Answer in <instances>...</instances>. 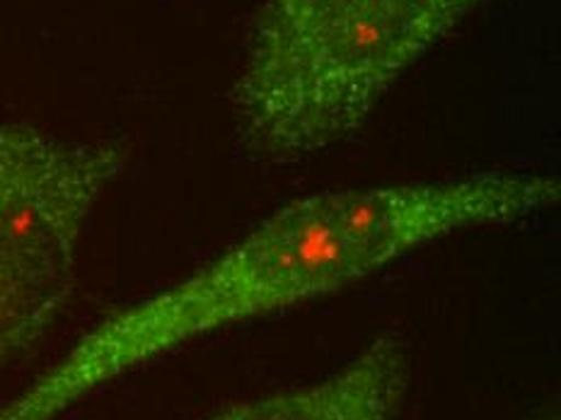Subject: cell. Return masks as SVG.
Returning a JSON list of instances; mask_svg holds the SVG:
<instances>
[{
	"label": "cell",
	"mask_w": 561,
	"mask_h": 420,
	"mask_svg": "<svg viewBox=\"0 0 561 420\" xmlns=\"http://www.w3.org/2000/svg\"><path fill=\"white\" fill-rule=\"evenodd\" d=\"M407 384V348L382 336L332 377L232 406L210 420H400Z\"/></svg>",
	"instance_id": "277c9868"
},
{
	"label": "cell",
	"mask_w": 561,
	"mask_h": 420,
	"mask_svg": "<svg viewBox=\"0 0 561 420\" xmlns=\"http://www.w3.org/2000/svg\"><path fill=\"white\" fill-rule=\"evenodd\" d=\"M491 0H266L232 90L240 145L298 160L356 133L421 56Z\"/></svg>",
	"instance_id": "7a4b0ae2"
},
{
	"label": "cell",
	"mask_w": 561,
	"mask_h": 420,
	"mask_svg": "<svg viewBox=\"0 0 561 420\" xmlns=\"http://www.w3.org/2000/svg\"><path fill=\"white\" fill-rule=\"evenodd\" d=\"M557 201V179L537 174H474L300 198L192 278L102 322L0 408V420H56L196 336L346 288L453 232L513 223Z\"/></svg>",
	"instance_id": "6da1fadb"
},
{
	"label": "cell",
	"mask_w": 561,
	"mask_h": 420,
	"mask_svg": "<svg viewBox=\"0 0 561 420\" xmlns=\"http://www.w3.org/2000/svg\"><path fill=\"white\" fill-rule=\"evenodd\" d=\"M124 167L119 145L0 124V363L51 329L73 293L85 220Z\"/></svg>",
	"instance_id": "3957f363"
}]
</instances>
